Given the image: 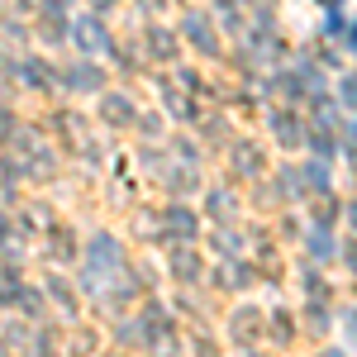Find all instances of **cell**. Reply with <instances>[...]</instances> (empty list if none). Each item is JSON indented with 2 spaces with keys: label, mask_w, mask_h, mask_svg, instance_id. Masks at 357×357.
I'll use <instances>...</instances> for the list:
<instances>
[{
  "label": "cell",
  "mask_w": 357,
  "mask_h": 357,
  "mask_svg": "<svg viewBox=\"0 0 357 357\" xmlns=\"http://www.w3.org/2000/svg\"><path fill=\"white\" fill-rule=\"evenodd\" d=\"M329 357H338V353H329Z\"/></svg>",
  "instance_id": "obj_1"
}]
</instances>
